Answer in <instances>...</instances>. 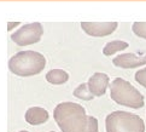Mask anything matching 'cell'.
Masks as SVG:
<instances>
[{"label": "cell", "mask_w": 146, "mask_h": 132, "mask_svg": "<svg viewBox=\"0 0 146 132\" xmlns=\"http://www.w3.org/2000/svg\"><path fill=\"white\" fill-rule=\"evenodd\" d=\"M17 24H19V23H9V30H11V28H13V27H16Z\"/></svg>", "instance_id": "9a60e30c"}, {"label": "cell", "mask_w": 146, "mask_h": 132, "mask_svg": "<svg viewBox=\"0 0 146 132\" xmlns=\"http://www.w3.org/2000/svg\"><path fill=\"white\" fill-rule=\"evenodd\" d=\"M134 79H135V81L139 82L143 87H145V88H146V67H145V68H143V69L138 70L137 73H135Z\"/></svg>", "instance_id": "5bb4252c"}, {"label": "cell", "mask_w": 146, "mask_h": 132, "mask_svg": "<svg viewBox=\"0 0 146 132\" xmlns=\"http://www.w3.org/2000/svg\"><path fill=\"white\" fill-rule=\"evenodd\" d=\"M109 75L105 73H94L87 81V86L90 92L94 97H102L105 94L109 87Z\"/></svg>", "instance_id": "52a82bcc"}, {"label": "cell", "mask_w": 146, "mask_h": 132, "mask_svg": "<svg viewBox=\"0 0 146 132\" xmlns=\"http://www.w3.org/2000/svg\"><path fill=\"white\" fill-rule=\"evenodd\" d=\"M42 34H44V28L41 23L34 22L22 25L18 30L11 34V39L18 46H27L39 43L40 39L42 38Z\"/></svg>", "instance_id": "5b68a950"}, {"label": "cell", "mask_w": 146, "mask_h": 132, "mask_svg": "<svg viewBox=\"0 0 146 132\" xmlns=\"http://www.w3.org/2000/svg\"><path fill=\"white\" fill-rule=\"evenodd\" d=\"M19 132H28V131H19Z\"/></svg>", "instance_id": "2e32d148"}, {"label": "cell", "mask_w": 146, "mask_h": 132, "mask_svg": "<svg viewBox=\"0 0 146 132\" xmlns=\"http://www.w3.org/2000/svg\"><path fill=\"white\" fill-rule=\"evenodd\" d=\"M110 97L119 105L133 109L144 107V96L132 84L122 78H116L110 84Z\"/></svg>", "instance_id": "3957f363"}, {"label": "cell", "mask_w": 146, "mask_h": 132, "mask_svg": "<svg viewBox=\"0 0 146 132\" xmlns=\"http://www.w3.org/2000/svg\"><path fill=\"white\" fill-rule=\"evenodd\" d=\"M74 96L79 99H83V101H92L94 98V96L88 90L87 84H81V85L77 86L74 90Z\"/></svg>", "instance_id": "7c38bea8"}, {"label": "cell", "mask_w": 146, "mask_h": 132, "mask_svg": "<svg viewBox=\"0 0 146 132\" xmlns=\"http://www.w3.org/2000/svg\"><path fill=\"white\" fill-rule=\"evenodd\" d=\"M51 132H54V131H51Z\"/></svg>", "instance_id": "e0dca14e"}, {"label": "cell", "mask_w": 146, "mask_h": 132, "mask_svg": "<svg viewBox=\"0 0 146 132\" xmlns=\"http://www.w3.org/2000/svg\"><path fill=\"white\" fill-rule=\"evenodd\" d=\"M115 67L123 68V69H133L140 66L146 64V55L145 56H137L135 54H122L116 56L112 60Z\"/></svg>", "instance_id": "ba28073f"}, {"label": "cell", "mask_w": 146, "mask_h": 132, "mask_svg": "<svg viewBox=\"0 0 146 132\" xmlns=\"http://www.w3.org/2000/svg\"><path fill=\"white\" fill-rule=\"evenodd\" d=\"M46 67V58L44 55L36 51H21L12 56L9 61V69L18 76L38 75Z\"/></svg>", "instance_id": "7a4b0ae2"}, {"label": "cell", "mask_w": 146, "mask_h": 132, "mask_svg": "<svg viewBox=\"0 0 146 132\" xmlns=\"http://www.w3.org/2000/svg\"><path fill=\"white\" fill-rule=\"evenodd\" d=\"M54 121L62 132H98V120L88 117L82 105L63 102L53 110Z\"/></svg>", "instance_id": "6da1fadb"}, {"label": "cell", "mask_w": 146, "mask_h": 132, "mask_svg": "<svg viewBox=\"0 0 146 132\" xmlns=\"http://www.w3.org/2000/svg\"><path fill=\"white\" fill-rule=\"evenodd\" d=\"M46 80L52 85H63L69 80V74L63 69H52L46 74Z\"/></svg>", "instance_id": "30bf717a"}, {"label": "cell", "mask_w": 146, "mask_h": 132, "mask_svg": "<svg viewBox=\"0 0 146 132\" xmlns=\"http://www.w3.org/2000/svg\"><path fill=\"white\" fill-rule=\"evenodd\" d=\"M128 46H129V44L126 43V41H123V40H112L104 46L103 54H104V56L109 57L113 54H116L118 51H123V50L128 49Z\"/></svg>", "instance_id": "8fae6325"}, {"label": "cell", "mask_w": 146, "mask_h": 132, "mask_svg": "<svg viewBox=\"0 0 146 132\" xmlns=\"http://www.w3.org/2000/svg\"><path fill=\"white\" fill-rule=\"evenodd\" d=\"M106 132H145V124L137 114L117 110L105 119Z\"/></svg>", "instance_id": "277c9868"}, {"label": "cell", "mask_w": 146, "mask_h": 132, "mask_svg": "<svg viewBox=\"0 0 146 132\" xmlns=\"http://www.w3.org/2000/svg\"><path fill=\"white\" fill-rule=\"evenodd\" d=\"M132 30L139 38L146 39V22H134L132 25Z\"/></svg>", "instance_id": "4fadbf2b"}, {"label": "cell", "mask_w": 146, "mask_h": 132, "mask_svg": "<svg viewBox=\"0 0 146 132\" xmlns=\"http://www.w3.org/2000/svg\"><path fill=\"white\" fill-rule=\"evenodd\" d=\"M117 22H81V28L86 34L96 38H103L112 34L117 29Z\"/></svg>", "instance_id": "8992f818"}, {"label": "cell", "mask_w": 146, "mask_h": 132, "mask_svg": "<svg viewBox=\"0 0 146 132\" xmlns=\"http://www.w3.org/2000/svg\"><path fill=\"white\" fill-rule=\"evenodd\" d=\"M48 112L46 110L45 108H41V107H32L29 108L27 112H25L24 115V119L28 124L30 125H41V124H45L46 121L48 120Z\"/></svg>", "instance_id": "9c48e42d"}]
</instances>
